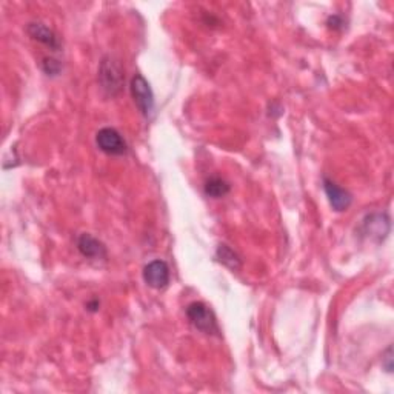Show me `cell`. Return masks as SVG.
Returning a JSON list of instances; mask_svg holds the SVG:
<instances>
[{"mask_svg": "<svg viewBox=\"0 0 394 394\" xmlns=\"http://www.w3.org/2000/svg\"><path fill=\"white\" fill-rule=\"evenodd\" d=\"M187 317L192 325L205 334H219V327L213 311L205 303L193 302L187 307Z\"/></svg>", "mask_w": 394, "mask_h": 394, "instance_id": "cell-2", "label": "cell"}, {"mask_svg": "<svg viewBox=\"0 0 394 394\" xmlns=\"http://www.w3.org/2000/svg\"><path fill=\"white\" fill-rule=\"evenodd\" d=\"M42 68L48 76H57L60 73L62 65H60L59 60L51 59V57H45V59H43V62H42Z\"/></svg>", "mask_w": 394, "mask_h": 394, "instance_id": "cell-12", "label": "cell"}, {"mask_svg": "<svg viewBox=\"0 0 394 394\" xmlns=\"http://www.w3.org/2000/svg\"><path fill=\"white\" fill-rule=\"evenodd\" d=\"M78 250L80 251L82 256H85L88 259H102L106 256L105 245L102 244L99 239H96L88 233H84L79 236Z\"/></svg>", "mask_w": 394, "mask_h": 394, "instance_id": "cell-8", "label": "cell"}, {"mask_svg": "<svg viewBox=\"0 0 394 394\" xmlns=\"http://www.w3.org/2000/svg\"><path fill=\"white\" fill-rule=\"evenodd\" d=\"M99 82L104 90L114 96L120 91V88L124 85V71L122 67L119 65L117 60H114L113 57H105L100 62L99 68Z\"/></svg>", "mask_w": 394, "mask_h": 394, "instance_id": "cell-1", "label": "cell"}, {"mask_svg": "<svg viewBox=\"0 0 394 394\" xmlns=\"http://www.w3.org/2000/svg\"><path fill=\"white\" fill-rule=\"evenodd\" d=\"M96 143L100 151L106 152V154L122 156L126 154V151H128V145L124 141V137L120 136V132L117 130L110 128V126L99 130L96 136Z\"/></svg>", "mask_w": 394, "mask_h": 394, "instance_id": "cell-4", "label": "cell"}, {"mask_svg": "<svg viewBox=\"0 0 394 394\" xmlns=\"http://www.w3.org/2000/svg\"><path fill=\"white\" fill-rule=\"evenodd\" d=\"M364 230L370 237H378L379 240L384 239L390 231V219L382 213L370 214L364 220Z\"/></svg>", "mask_w": 394, "mask_h": 394, "instance_id": "cell-9", "label": "cell"}, {"mask_svg": "<svg viewBox=\"0 0 394 394\" xmlns=\"http://www.w3.org/2000/svg\"><path fill=\"white\" fill-rule=\"evenodd\" d=\"M230 183H228L225 179H222L219 176H213L209 177L205 183V193L207 196L213 197V199H220V197L227 196L230 193Z\"/></svg>", "mask_w": 394, "mask_h": 394, "instance_id": "cell-10", "label": "cell"}, {"mask_svg": "<svg viewBox=\"0 0 394 394\" xmlns=\"http://www.w3.org/2000/svg\"><path fill=\"white\" fill-rule=\"evenodd\" d=\"M131 94L141 113L145 117H150L154 111V94H152L151 86L143 76L136 74L131 79Z\"/></svg>", "mask_w": 394, "mask_h": 394, "instance_id": "cell-3", "label": "cell"}, {"mask_svg": "<svg viewBox=\"0 0 394 394\" xmlns=\"http://www.w3.org/2000/svg\"><path fill=\"white\" fill-rule=\"evenodd\" d=\"M327 25H328L329 28H333V30H339L342 25H344V21H342L340 16H332V17L328 19Z\"/></svg>", "mask_w": 394, "mask_h": 394, "instance_id": "cell-13", "label": "cell"}, {"mask_svg": "<svg viewBox=\"0 0 394 394\" xmlns=\"http://www.w3.org/2000/svg\"><path fill=\"white\" fill-rule=\"evenodd\" d=\"M143 281L151 288L162 290L170 283V266L161 259L150 262L143 268Z\"/></svg>", "mask_w": 394, "mask_h": 394, "instance_id": "cell-5", "label": "cell"}, {"mask_svg": "<svg viewBox=\"0 0 394 394\" xmlns=\"http://www.w3.org/2000/svg\"><path fill=\"white\" fill-rule=\"evenodd\" d=\"M323 189H325L329 205L333 207L334 211H347L349 205H351V194H349L347 189L340 188L338 183L327 179V177H323Z\"/></svg>", "mask_w": 394, "mask_h": 394, "instance_id": "cell-6", "label": "cell"}, {"mask_svg": "<svg viewBox=\"0 0 394 394\" xmlns=\"http://www.w3.org/2000/svg\"><path fill=\"white\" fill-rule=\"evenodd\" d=\"M27 31H28V34L31 36V39L37 40L39 43H42V45H45L53 51L60 49V47H62L60 39L57 37V34L54 33L53 30L47 27L45 23H40V22L30 23Z\"/></svg>", "mask_w": 394, "mask_h": 394, "instance_id": "cell-7", "label": "cell"}, {"mask_svg": "<svg viewBox=\"0 0 394 394\" xmlns=\"http://www.w3.org/2000/svg\"><path fill=\"white\" fill-rule=\"evenodd\" d=\"M216 256H218L220 264H224L225 266H228V268L233 270V271L239 270L240 265H242V262H240V257L237 256L236 251L231 250V248L225 244H220L218 246Z\"/></svg>", "mask_w": 394, "mask_h": 394, "instance_id": "cell-11", "label": "cell"}]
</instances>
